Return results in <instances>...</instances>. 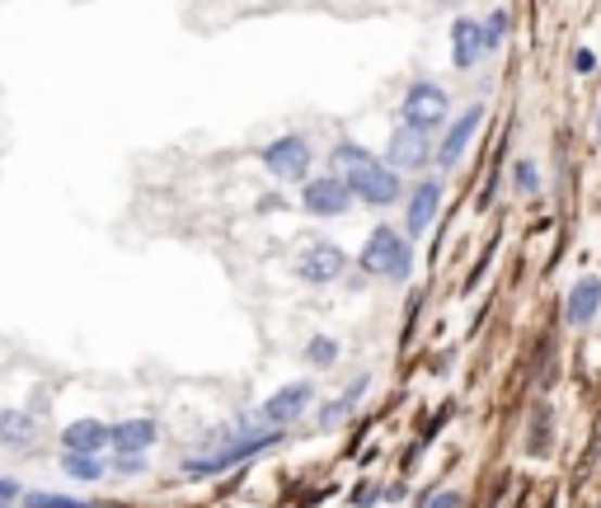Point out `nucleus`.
I'll return each instance as SVG.
<instances>
[{"label":"nucleus","mask_w":601,"mask_h":508,"mask_svg":"<svg viewBox=\"0 0 601 508\" xmlns=\"http://www.w3.org/2000/svg\"><path fill=\"white\" fill-rule=\"evenodd\" d=\"M161 429H155V419H123V423H108V447L118 452V457H141Z\"/></svg>","instance_id":"1a4fd4ad"},{"label":"nucleus","mask_w":601,"mask_h":508,"mask_svg":"<svg viewBox=\"0 0 601 508\" xmlns=\"http://www.w3.org/2000/svg\"><path fill=\"white\" fill-rule=\"evenodd\" d=\"M62 471H66L71 480H85V485H94V480H104L108 461H104V457H85V452H66V457H62Z\"/></svg>","instance_id":"f3484780"},{"label":"nucleus","mask_w":601,"mask_h":508,"mask_svg":"<svg viewBox=\"0 0 601 508\" xmlns=\"http://www.w3.org/2000/svg\"><path fill=\"white\" fill-rule=\"evenodd\" d=\"M300 207H306L310 217H338V212L353 207V193L343 179L324 175V179H310L306 189H300Z\"/></svg>","instance_id":"20e7f679"},{"label":"nucleus","mask_w":601,"mask_h":508,"mask_svg":"<svg viewBox=\"0 0 601 508\" xmlns=\"http://www.w3.org/2000/svg\"><path fill=\"white\" fill-rule=\"evenodd\" d=\"M357 264H362L367 274H376V278H405L409 274V240H399V231L381 226V231L367 236Z\"/></svg>","instance_id":"f03ea898"},{"label":"nucleus","mask_w":601,"mask_h":508,"mask_svg":"<svg viewBox=\"0 0 601 508\" xmlns=\"http://www.w3.org/2000/svg\"><path fill=\"white\" fill-rule=\"evenodd\" d=\"M512 179H517V189H522V193H536V189H540V175H536V165H532V161H517Z\"/></svg>","instance_id":"aec40b11"},{"label":"nucleus","mask_w":601,"mask_h":508,"mask_svg":"<svg viewBox=\"0 0 601 508\" xmlns=\"http://www.w3.org/2000/svg\"><path fill=\"white\" fill-rule=\"evenodd\" d=\"M62 447H66V452H85V457H99V452L108 447V423H99V419H76V423H66Z\"/></svg>","instance_id":"ddd939ff"},{"label":"nucleus","mask_w":601,"mask_h":508,"mask_svg":"<svg viewBox=\"0 0 601 508\" xmlns=\"http://www.w3.org/2000/svg\"><path fill=\"white\" fill-rule=\"evenodd\" d=\"M20 508H94V504H85V499H71V494L28 490V494H20Z\"/></svg>","instance_id":"a211bd4d"},{"label":"nucleus","mask_w":601,"mask_h":508,"mask_svg":"<svg viewBox=\"0 0 601 508\" xmlns=\"http://www.w3.org/2000/svg\"><path fill=\"white\" fill-rule=\"evenodd\" d=\"M484 123V109H465L461 113V118H456L451 123V132L447 137H442V147H437V165H456V161H461V155H465V147H470V137H475V127Z\"/></svg>","instance_id":"9b49d317"},{"label":"nucleus","mask_w":601,"mask_h":508,"mask_svg":"<svg viewBox=\"0 0 601 508\" xmlns=\"http://www.w3.org/2000/svg\"><path fill=\"white\" fill-rule=\"evenodd\" d=\"M484 52H489V48H484V28L475 20H456L451 24V62L461 71H470Z\"/></svg>","instance_id":"f8f14e48"},{"label":"nucleus","mask_w":601,"mask_h":508,"mask_svg":"<svg viewBox=\"0 0 601 508\" xmlns=\"http://www.w3.org/2000/svg\"><path fill=\"white\" fill-rule=\"evenodd\" d=\"M310 401H315V386H306V381H292V386H282V391L268 395L264 409H259V419L264 423H296L310 409Z\"/></svg>","instance_id":"423d86ee"},{"label":"nucleus","mask_w":601,"mask_h":508,"mask_svg":"<svg viewBox=\"0 0 601 508\" xmlns=\"http://www.w3.org/2000/svg\"><path fill=\"white\" fill-rule=\"evenodd\" d=\"M273 443H278V433L250 437V443H235V447H226V452H212V457H193V461H183V475H217V471H226V466L245 461V457H254V452H264V447H273Z\"/></svg>","instance_id":"0eeeda50"},{"label":"nucleus","mask_w":601,"mask_h":508,"mask_svg":"<svg viewBox=\"0 0 601 508\" xmlns=\"http://www.w3.org/2000/svg\"><path fill=\"white\" fill-rule=\"evenodd\" d=\"M113 471H118V475H141V471H146V461H141V457H118V461H113Z\"/></svg>","instance_id":"412c9836"},{"label":"nucleus","mask_w":601,"mask_h":508,"mask_svg":"<svg viewBox=\"0 0 601 508\" xmlns=\"http://www.w3.org/2000/svg\"><path fill=\"white\" fill-rule=\"evenodd\" d=\"M306 358H310L315 367H329V363L338 358V344H334V339H329V334H315L310 344H306Z\"/></svg>","instance_id":"6ab92c4d"},{"label":"nucleus","mask_w":601,"mask_h":508,"mask_svg":"<svg viewBox=\"0 0 601 508\" xmlns=\"http://www.w3.org/2000/svg\"><path fill=\"white\" fill-rule=\"evenodd\" d=\"M574 66H578V71H592V52H588V48H583V52L574 56Z\"/></svg>","instance_id":"5701e85b"},{"label":"nucleus","mask_w":601,"mask_h":508,"mask_svg":"<svg viewBox=\"0 0 601 508\" xmlns=\"http://www.w3.org/2000/svg\"><path fill=\"white\" fill-rule=\"evenodd\" d=\"M343 268H348V254H343L338 245H310L306 254L296 259V274L306 278V282H334V278H343Z\"/></svg>","instance_id":"6e6552de"},{"label":"nucleus","mask_w":601,"mask_h":508,"mask_svg":"<svg viewBox=\"0 0 601 508\" xmlns=\"http://www.w3.org/2000/svg\"><path fill=\"white\" fill-rule=\"evenodd\" d=\"M447 90H437V85H427L419 80L413 90L405 94V123L409 127H419V132H427V127H437L442 118H447Z\"/></svg>","instance_id":"39448f33"},{"label":"nucleus","mask_w":601,"mask_h":508,"mask_svg":"<svg viewBox=\"0 0 601 508\" xmlns=\"http://www.w3.org/2000/svg\"><path fill=\"white\" fill-rule=\"evenodd\" d=\"M427 155H433V147H427V132H419V127H395L391 137V169H419L427 165Z\"/></svg>","instance_id":"9d476101"},{"label":"nucleus","mask_w":601,"mask_h":508,"mask_svg":"<svg viewBox=\"0 0 601 508\" xmlns=\"http://www.w3.org/2000/svg\"><path fill=\"white\" fill-rule=\"evenodd\" d=\"M34 419L24 409H0V447H34Z\"/></svg>","instance_id":"dca6fc26"},{"label":"nucleus","mask_w":601,"mask_h":508,"mask_svg":"<svg viewBox=\"0 0 601 508\" xmlns=\"http://www.w3.org/2000/svg\"><path fill=\"white\" fill-rule=\"evenodd\" d=\"M597 310H601V278H578L574 292H568V302H564L568 325H588Z\"/></svg>","instance_id":"4468645a"},{"label":"nucleus","mask_w":601,"mask_h":508,"mask_svg":"<svg viewBox=\"0 0 601 508\" xmlns=\"http://www.w3.org/2000/svg\"><path fill=\"white\" fill-rule=\"evenodd\" d=\"M437 203H442V183H419V189H413V198H409V212H405V226H409V236H419L427 221L437 217Z\"/></svg>","instance_id":"2eb2a0df"},{"label":"nucleus","mask_w":601,"mask_h":508,"mask_svg":"<svg viewBox=\"0 0 601 508\" xmlns=\"http://www.w3.org/2000/svg\"><path fill=\"white\" fill-rule=\"evenodd\" d=\"M264 165L273 169L282 183H300V179H306V169H310V147L300 137H278V141H268V147H264Z\"/></svg>","instance_id":"7ed1b4c3"},{"label":"nucleus","mask_w":601,"mask_h":508,"mask_svg":"<svg viewBox=\"0 0 601 508\" xmlns=\"http://www.w3.org/2000/svg\"><path fill=\"white\" fill-rule=\"evenodd\" d=\"M456 504H461V494H456V490H437V494H433V499H427L423 508H456Z\"/></svg>","instance_id":"4be33fe9"},{"label":"nucleus","mask_w":601,"mask_h":508,"mask_svg":"<svg viewBox=\"0 0 601 508\" xmlns=\"http://www.w3.org/2000/svg\"><path fill=\"white\" fill-rule=\"evenodd\" d=\"M329 165H334V179L348 183V193L362 198V203H371V207L399 203V175L391 165H381L371 151L343 141V147H334V161H329Z\"/></svg>","instance_id":"f257e3e1"}]
</instances>
